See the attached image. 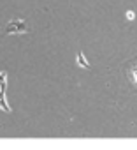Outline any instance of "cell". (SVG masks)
Listing matches in <instances>:
<instances>
[{"label": "cell", "mask_w": 137, "mask_h": 150, "mask_svg": "<svg viewBox=\"0 0 137 150\" xmlns=\"http://www.w3.org/2000/svg\"><path fill=\"white\" fill-rule=\"evenodd\" d=\"M125 74H127L130 85L137 90V58H132L125 64Z\"/></svg>", "instance_id": "1"}, {"label": "cell", "mask_w": 137, "mask_h": 150, "mask_svg": "<svg viewBox=\"0 0 137 150\" xmlns=\"http://www.w3.org/2000/svg\"><path fill=\"white\" fill-rule=\"evenodd\" d=\"M27 32H30V28L21 20H13L6 27V34H27Z\"/></svg>", "instance_id": "2"}, {"label": "cell", "mask_w": 137, "mask_h": 150, "mask_svg": "<svg viewBox=\"0 0 137 150\" xmlns=\"http://www.w3.org/2000/svg\"><path fill=\"white\" fill-rule=\"evenodd\" d=\"M0 110H4V111H11V108H9V104L6 103V96H4V92L0 90Z\"/></svg>", "instance_id": "3"}, {"label": "cell", "mask_w": 137, "mask_h": 150, "mask_svg": "<svg viewBox=\"0 0 137 150\" xmlns=\"http://www.w3.org/2000/svg\"><path fill=\"white\" fill-rule=\"evenodd\" d=\"M78 64H79L81 67H85V69H90V67H92V65L88 64V60L85 58V55H83V53H78Z\"/></svg>", "instance_id": "4"}, {"label": "cell", "mask_w": 137, "mask_h": 150, "mask_svg": "<svg viewBox=\"0 0 137 150\" xmlns=\"http://www.w3.org/2000/svg\"><path fill=\"white\" fill-rule=\"evenodd\" d=\"M6 83H7V72H0V90L6 92Z\"/></svg>", "instance_id": "5"}, {"label": "cell", "mask_w": 137, "mask_h": 150, "mask_svg": "<svg viewBox=\"0 0 137 150\" xmlns=\"http://www.w3.org/2000/svg\"><path fill=\"white\" fill-rule=\"evenodd\" d=\"M127 18H128V20H134V13H132V11H128V13H127Z\"/></svg>", "instance_id": "6"}]
</instances>
